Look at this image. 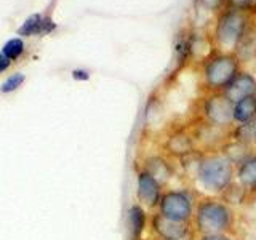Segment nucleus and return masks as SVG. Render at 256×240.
<instances>
[{
    "mask_svg": "<svg viewBox=\"0 0 256 240\" xmlns=\"http://www.w3.org/2000/svg\"><path fill=\"white\" fill-rule=\"evenodd\" d=\"M253 144L256 146V118H254V122H253Z\"/></svg>",
    "mask_w": 256,
    "mask_h": 240,
    "instance_id": "nucleus-24",
    "label": "nucleus"
},
{
    "mask_svg": "<svg viewBox=\"0 0 256 240\" xmlns=\"http://www.w3.org/2000/svg\"><path fill=\"white\" fill-rule=\"evenodd\" d=\"M152 230L162 240H182L189 236V222L173 221L165 218L160 213H156L150 220Z\"/></svg>",
    "mask_w": 256,
    "mask_h": 240,
    "instance_id": "nucleus-7",
    "label": "nucleus"
},
{
    "mask_svg": "<svg viewBox=\"0 0 256 240\" xmlns=\"http://www.w3.org/2000/svg\"><path fill=\"white\" fill-rule=\"evenodd\" d=\"M204 114L213 126L228 128L234 124V102L229 101L224 93L212 94L204 102Z\"/></svg>",
    "mask_w": 256,
    "mask_h": 240,
    "instance_id": "nucleus-6",
    "label": "nucleus"
},
{
    "mask_svg": "<svg viewBox=\"0 0 256 240\" xmlns=\"http://www.w3.org/2000/svg\"><path fill=\"white\" fill-rule=\"evenodd\" d=\"M144 172H148L152 178H154L160 186H164L165 182H168L173 176V166L168 164V160L164 157H149L144 164Z\"/></svg>",
    "mask_w": 256,
    "mask_h": 240,
    "instance_id": "nucleus-10",
    "label": "nucleus"
},
{
    "mask_svg": "<svg viewBox=\"0 0 256 240\" xmlns=\"http://www.w3.org/2000/svg\"><path fill=\"white\" fill-rule=\"evenodd\" d=\"M157 208L165 218L189 222L194 218V197L188 190H166L160 197Z\"/></svg>",
    "mask_w": 256,
    "mask_h": 240,
    "instance_id": "nucleus-4",
    "label": "nucleus"
},
{
    "mask_svg": "<svg viewBox=\"0 0 256 240\" xmlns=\"http://www.w3.org/2000/svg\"><path fill=\"white\" fill-rule=\"evenodd\" d=\"M222 196H224V200L222 202H226L228 205L229 204H242L244 202V198L246 196V189L244 186H240V184H234L232 182L230 186L222 192Z\"/></svg>",
    "mask_w": 256,
    "mask_h": 240,
    "instance_id": "nucleus-16",
    "label": "nucleus"
},
{
    "mask_svg": "<svg viewBox=\"0 0 256 240\" xmlns=\"http://www.w3.org/2000/svg\"><path fill=\"white\" fill-rule=\"evenodd\" d=\"M228 4L230 6V10L244 12V10H248V8L253 5V0H228Z\"/></svg>",
    "mask_w": 256,
    "mask_h": 240,
    "instance_id": "nucleus-20",
    "label": "nucleus"
},
{
    "mask_svg": "<svg viewBox=\"0 0 256 240\" xmlns=\"http://www.w3.org/2000/svg\"><path fill=\"white\" fill-rule=\"evenodd\" d=\"M194 149V144H192V138L184 133H176L173 136L168 138V142H166V150L170 152L172 156L174 157H184L192 152Z\"/></svg>",
    "mask_w": 256,
    "mask_h": 240,
    "instance_id": "nucleus-15",
    "label": "nucleus"
},
{
    "mask_svg": "<svg viewBox=\"0 0 256 240\" xmlns=\"http://www.w3.org/2000/svg\"><path fill=\"white\" fill-rule=\"evenodd\" d=\"M256 118V94L234 102V122L250 124Z\"/></svg>",
    "mask_w": 256,
    "mask_h": 240,
    "instance_id": "nucleus-13",
    "label": "nucleus"
},
{
    "mask_svg": "<svg viewBox=\"0 0 256 240\" xmlns=\"http://www.w3.org/2000/svg\"><path fill=\"white\" fill-rule=\"evenodd\" d=\"M10 62L12 61L8 60L4 53H0V72H4V70H6L8 68H10Z\"/></svg>",
    "mask_w": 256,
    "mask_h": 240,
    "instance_id": "nucleus-23",
    "label": "nucleus"
},
{
    "mask_svg": "<svg viewBox=\"0 0 256 240\" xmlns=\"http://www.w3.org/2000/svg\"><path fill=\"white\" fill-rule=\"evenodd\" d=\"M200 240H232V238L228 237L226 234H206V236H202Z\"/></svg>",
    "mask_w": 256,
    "mask_h": 240,
    "instance_id": "nucleus-22",
    "label": "nucleus"
},
{
    "mask_svg": "<svg viewBox=\"0 0 256 240\" xmlns=\"http://www.w3.org/2000/svg\"><path fill=\"white\" fill-rule=\"evenodd\" d=\"M226 98L232 102H237L240 100L246 98V96L256 94V78L248 74V72H238L237 77L226 86L222 92Z\"/></svg>",
    "mask_w": 256,
    "mask_h": 240,
    "instance_id": "nucleus-9",
    "label": "nucleus"
},
{
    "mask_svg": "<svg viewBox=\"0 0 256 240\" xmlns=\"http://www.w3.org/2000/svg\"><path fill=\"white\" fill-rule=\"evenodd\" d=\"M234 141L246 144V146H252V142H253V122L238 124V126L234 132Z\"/></svg>",
    "mask_w": 256,
    "mask_h": 240,
    "instance_id": "nucleus-18",
    "label": "nucleus"
},
{
    "mask_svg": "<svg viewBox=\"0 0 256 240\" xmlns=\"http://www.w3.org/2000/svg\"><path fill=\"white\" fill-rule=\"evenodd\" d=\"M72 77L76 80H88L90 78V74H88V70L85 69H76V70H72Z\"/></svg>",
    "mask_w": 256,
    "mask_h": 240,
    "instance_id": "nucleus-21",
    "label": "nucleus"
},
{
    "mask_svg": "<svg viewBox=\"0 0 256 240\" xmlns=\"http://www.w3.org/2000/svg\"><path fill=\"white\" fill-rule=\"evenodd\" d=\"M246 28V18L242 12L229 10L221 14L216 24V40L224 50H234L238 46Z\"/></svg>",
    "mask_w": 256,
    "mask_h": 240,
    "instance_id": "nucleus-5",
    "label": "nucleus"
},
{
    "mask_svg": "<svg viewBox=\"0 0 256 240\" xmlns=\"http://www.w3.org/2000/svg\"><path fill=\"white\" fill-rule=\"evenodd\" d=\"M22 52H24V44H22L21 38H12V40H8V42L2 48V53L10 61L12 60H18L20 56L22 54Z\"/></svg>",
    "mask_w": 256,
    "mask_h": 240,
    "instance_id": "nucleus-17",
    "label": "nucleus"
},
{
    "mask_svg": "<svg viewBox=\"0 0 256 240\" xmlns=\"http://www.w3.org/2000/svg\"><path fill=\"white\" fill-rule=\"evenodd\" d=\"M138 200L148 208H157L162 197V186L152 178L148 172L138 173V186H136Z\"/></svg>",
    "mask_w": 256,
    "mask_h": 240,
    "instance_id": "nucleus-8",
    "label": "nucleus"
},
{
    "mask_svg": "<svg viewBox=\"0 0 256 240\" xmlns=\"http://www.w3.org/2000/svg\"><path fill=\"white\" fill-rule=\"evenodd\" d=\"M238 74V60L234 54H218L204 69L205 85L213 92H224Z\"/></svg>",
    "mask_w": 256,
    "mask_h": 240,
    "instance_id": "nucleus-3",
    "label": "nucleus"
},
{
    "mask_svg": "<svg viewBox=\"0 0 256 240\" xmlns=\"http://www.w3.org/2000/svg\"><path fill=\"white\" fill-rule=\"evenodd\" d=\"M146 228V212L141 205H132L128 210V232L130 240H141V236Z\"/></svg>",
    "mask_w": 256,
    "mask_h": 240,
    "instance_id": "nucleus-14",
    "label": "nucleus"
},
{
    "mask_svg": "<svg viewBox=\"0 0 256 240\" xmlns=\"http://www.w3.org/2000/svg\"><path fill=\"white\" fill-rule=\"evenodd\" d=\"M237 180L246 190H256V154H252L237 166Z\"/></svg>",
    "mask_w": 256,
    "mask_h": 240,
    "instance_id": "nucleus-12",
    "label": "nucleus"
},
{
    "mask_svg": "<svg viewBox=\"0 0 256 240\" xmlns=\"http://www.w3.org/2000/svg\"><path fill=\"white\" fill-rule=\"evenodd\" d=\"M54 28H56V24L52 21V18L40 16V14H32L18 29V34L20 36H36V34L44 36V34H50Z\"/></svg>",
    "mask_w": 256,
    "mask_h": 240,
    "instance_id": "nucleus-11",
    "label": "nucleus"
},
{
    "mask_svg": "<svg viewBox=\"0 0 256 240\" xmlns=\"http://www.w3.org/2000/svg\"><path fill=\"white\" fill-rule=\"evenodd\" d=\"M24 78H26V77H24V74H21V72H16V74H13L12 77H8L2 84V86H0V92H2V93H12L14 90H18V88L22 85Z\"/></svg>",
    "mask_w": 256,
    "mask_h": 240,
    "instance_id": "nucleus-19",
    "label": "nucleus"
},
{
    "mask_svg": "<svg viewBox=\"0 0 256 240\" xmlns=\"http://www.w3.org/2000/svg\"><path fill=\"white\" fill-rule=\"evenodd\" d=\"M196 229L202 236L206 234H224L232 228L234 214L230 206L222 200L208 198L202 200L194 212Z\"/></svg>",
    "mask_w": 256,
    "mask_h": 240,
    "instance_id": "nucleus-2",
    "label": "nucleus"
},
{
    "mask_svg": "<svg viewBox=\"0 0 256 240\" xmlns=\"http://www.w3.org/2000/svg\"><path fill=\"white\" fill-rule=\"evenodd\" d=\"M196 176L202 189L210 194H222L234 182V164L222 154L208 156L200 160Z\"/></svg>",
    "mask_w": 256,
    "mask_h": 240,
    "instance_id": "nucleus-1",
    "label": "nucleus"
}]
</instances>
